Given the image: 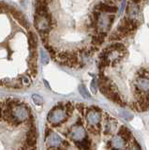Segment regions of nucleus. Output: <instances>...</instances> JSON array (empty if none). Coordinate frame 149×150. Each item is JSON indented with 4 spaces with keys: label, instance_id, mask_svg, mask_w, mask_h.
Returning <instances> with one entry per match:
<instances>
[{
    "label": "nucleus",
    "instance_id": "2eb2a0df",
    "mask_svg": "<svg viewBox=\"0 0 149 150\" xmlns=\"http://www.w3.org/2000/svg\"><path fill=\"white\" fill-rule=\"evenodd\" d=\"M65 112L67 114V115H71V112H73V104L71 102H68L66 105H65Z\"/></svg>",
    "mask_w": 149,
    "mask_h": 150
},
{
    "label": "nucleus",
    "instance_id": "20e7f679",
    "mask_svg": "<svg viewBox=\"0 0 149 150\" xmlns=\"http://www.w3.org/2000/svg\"><path fill=\"white\" fill-rule=\"evenodd\" d=\"M67 114L61 108H55L52 110L48 115V121L53 125H58L66 119Z\"/></svg>",
    "mask_w": 149,
    "mask_h": 150
},
{
    "label": "nucleus",
    "instance_id": "7ed1b4c3",
    "mask_svg": "<svg viewBox=\"0 0 149 150\" xmlns=\"http://www.w3.org/2000/svg\"><path fill=\"white\" fill-rule=\"evenodd\" d=\"M12 115H13V119L11 121V124H14L16 126L18 124L22 123V122H24V121L28 119L29 111L25 105H23L21 103L20 105H18V106L13 108Z\"/></svg>",
    "mask_w": 149,
    "mask_h": 150
},
{
    "label": "nucleus",
    "instance_id": "9d476101",
    "mask_svg": "<svg viewBox=\"0 0 149 150\" xmlns=\"http://www.w3.org/2000/svg\"><path fill=\"white\" fill-rule=\"evenodd\" d=\"M119 135L122 136V137L126 140V141H129L130 138H131V132L129 131V129H128L127 128L125 127H122L119 130Z\"/></svg>",
    "mask_w": 149,
    "mask_h": 150
},
{
    "label": "nucleus",
    "instance_id": "f03ea898",
    "mask_svg": "<svg viewBox=\"0 0 149 150\" xmlns=\"http://www.w3.org/2000/svg\"><path fill=\"white\" fill-rule=\"evenodd\" d=\"M100 73L131 72L130 86L149 82V0H127L125 11L110 33L99 57Z\"/></svg>",
    "mask_w": 149,
    "mask_h": 150
},
{
    "label": "nucleus",
    "instance_id": "1a4fd4ad",
    "mask_svg": "<svg viewBox=\"0 0 149 150\" xmlns=\"http://www.w3.org/2000/svg\"><path fill=\"white\" fill-rule=\"evenodd\" d=\"M116 129V122L111 118H107L104 122V132L109 134L114 131Z\"/></svg>",
    "mask_w": 149,
    "mask_h": 150
},
{
    "label": "nucleus",
    "instance_id": "dca6fc26",
    "mask_svg": "<svg viewBox=\"0 0 149 150\" xmlns=\"http://www.w3.org/2000/svg\"><path fill=\"white\" fill-rule=\"evenodd\" d=\"M129 150H141V148L139 147V145H138L136 143H133V144L129 146Z\"/></svg>",
    "mask_w": 149,
    "mask_h": 150
},
{
    "label": "nucleus",
    "instance_id": "4468645a",
    "mask_svg": "<svg viewBox=\"0 0 149 150\" xmlns=\"http://www.w3.org/2000/svg\"><path fill=\"white\" fill-rule=\"evenodd\" d=\"M32 100H33L35 104H37V105H41L43 102L42 98H41L40 95H37V94H34V95L32 96Z\"/></svg>",
    "mask_w": 149,
    "mask_h": 150
},
{
    "label": "nucleus",
    "instance_id": "39448f33",
    "mask_svg": "<svg viewBox=\"0 0 149 150\" xmlns=\"http://www.w3.org/2000/svg\"><path fill=\"white\" fill-rule=\"evenodd\" d=\"M101 120V115L97 110H89L86 114V121L91 127H95L100 125V122Z\"/></svg>",
    "mask_w": 149,
    "mask_h": 150
},
{
    "label": "nucleus",
    "instance_id": "ddd939ff",
    "mask_svg": "<svg viewBox=\"0 0 149 150\" xmlns=\"http://www.w3.org/2000/svg\"><path fill=\"white\" fill-rule=\"evenodd\" d=\"M79 92H80V94L85 98H90V95H89V93H88L87 89L85 86H79Z\"/></svg>",
    "mask_w": 149,
    "mask_h": 150
},
{
    "label": "nucleus",
    "instance_id": "9b49d317",
    "mask_svg": "<svg viewBox=\"0 0 149 150\" xmlns=\"http://www.w3.org/2000/svg\"><path fill=\"white\" fill-rule=\"evenodd\" d=\"M77 145L78 147L82 149V150H86L88 147H89V141L85 137V139H83L80 142H77Z\"/></svg>",
    "mask_w": 149,
    "mask_h": 150
},
{
    "label": "nucleus",
    "instance_id": "0eeeda50",
    "mask_svg": "<svg viewBox=\"0 0 149 150\" xmlns=\"http://www.w3.org/2000/svg\"><path fill=\"white\" fill-rule=\"evenodd\" d=\"M71 137L75 142H80L83 139H85L86 137L85 130L83 129V127L81 125L74 126L71 129Z\"/></svg>",
    "mask_w": 149,
    "mask_h": 150
},
{
    "label": "nucleus",
    "instance_id": "f3484780",
    "mask_svg": "<svg viewBox=\"0 0 149 150\" xmlns=\"http://www.w3.org/2000/svg\"><path fill=\"white\" fill-rule=\"evenodd\" d=\"M77 108L79 112H83V111H85V106L83 104H77Z\"/></svg>",
    "mask_w": 149,
    "mask_h": 150
},
{
    "label": "nucleus",
    "instance_id": "f8f14e48",
    "mask_svg": "<svg viewBox=\"0 0 149 150\" xmlns=\"http://www.w3.org/2000/svg\"><path fill=\"white\" fill-rule=\"evenodd\" d=\"M120 115H121V116H122L124 119L128 120V121L131 120L132 117H133V115L131 114V112H129V111H126V110L120 111Z\"/></svg>",
    "mask_w": 149,
    "mask_h": 150
},
{
    "label": "nucleus",
    "instance_id": "423d86ee",
    "mask_svg": "<svg viewBox=\"0 0 149 150\" xmlns=\"http://www.w3.org/2000/svg\"><path fill=\"white\" fill-rule=\"evenodd\" d=\"M126 145H127V141L119 134L114 136L110 142V146L113 150H123Z\"/></svg>",
    "mask_w": 149,
    "mask_h": 150
},
{
    "label": "nucleus",
    "instance_id": "f257e3e1",
    "mask_svg": "<svg viewBox=\"0 0 149 150\" xmlns=\"http://www.w3.org/2000/svg\"><path fill=\"white\" fill-rule=\"evenodd\" d=\"M123 0H34V27L51 57L85 65L108 39Z\"/></svg>",
    "mask_w": 149,
    "mask_h": 150
},
{
    "label": "nucleus",
    "instance_id": "a211bd4d",
    "mask_svg": "<svg viewBox=\"0 0 149 150\" xmlns=\"http://www.w3.org/2000/svg\"><path fill=\"white\" fill-rule=\"evenodd\" d=\"M28 150H35V148H33V147H32V148H30V149H28Z\"/></svg>",
    "mask_w": 149,
    "mask_h": 150
},
{
    "label": "nucleus",
    "instance_id": "6e6552de",
    "mask_svg": "<svg viewBox=\"0 0 149 150\" xmlns=\"http://www.w3.org/2000/svg\"><path fill=\"white\" fill-rule=\"evenodd\" d=\"M62 143V139L56 133H51L46 140V144L49 147H58Z\"/></svg>",
    "mask_w": 149,
    "mask_h": 150
}]
</instances>
